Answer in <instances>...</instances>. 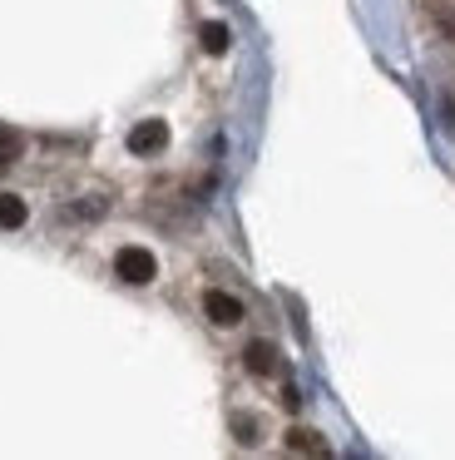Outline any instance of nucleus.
<instances>
[{
    "instance_id": "obj_1",
    "label": "nucleus",
    "mask_w": 455,
    "mask_h": 460,
    "mask_svg": "<svg viewBox=\"0 0 455 460\" xmlns=\"http://www.w3.org/2000/svg\"><path fill=\"white\" fill-rule=\"evenodd\" d=\"M114 272H119V282H129V288H144V282L158 278V258L148 248H138V243H129V248L114 252Z\"/></svg>"
},
{
    "instance_id": "obj_2",
    "label": "nucleus",
    "mask_w": 455,
    "mask_h": 460,
    "mask_svg": "<svg viewBox=\"0 0 455 460\" xmlns=\"http://www.w3.org/2000/svg\"><path fill=\"white\" fill-rule=\"evenodd\" d=\"M164 144H168V124L164 119H138L134 129H129V154H138V159L158 154Z\"/></svg>"
},
{
    "instance_id": "obj_3",
    "label": "nucleus",
    "mask_w": 455,
    "mask_h": 460,
    "mask_svg": "<svg viewBox=\"0 0 455 460\" xmlns=\"http://www.w3.org/2000/svg\"><path fill=\"white\" fill-rule=\"evenodd\" d=\"M203 312L218 322V327H237V322H243V302H237L233 292H218V288L203 297Z\"/></svg>"
},
{
    "instance_id": "obj_4",
    "label": "nucleus",
    "mask_w": 455,
    "mask_h": 460,
    "mask_svg": "<svg viewBox=\"0 0 455 460\" xmlns=\"http://www.w3.org/2000/svg\"><path fill=\"white\" fill-rule=\"evenodd\" d=\"M243 361H247L253 376H272V371H277V347H272V341H247Z\"/></svg>"
},
{
    "instance_id": "obj_5",
    "label": "nucleus",
    "mask_w": 455,
    "mask_h": 460,
    "mask_svg": "<svg viewBox=\"0 0 455 460\" xmlns=\"http://www.w3.org/2000/svg\"><path fill=\"white\" fill-rule=\"evenodd\" d=\"M25 218H30L25 199H15V193H0V228L15 233V228H25Z\"/></svg>"
},
{
    "instance_id": "obj_6",
    "label": "nucleus",
    "mask_w": 455,
    "mask_h": 460,
    "mask_svg": "<svg viewBox=\"0 0 455 460\" xmlns=\"http://www.w3.org/2000/svg\"><path fill=\"white\" fill-rule=\"evenodd\" d=\"M287 450H297V456H322L326 440L317 436V430H307V426H292L287 430Z\"/></svg>"
},
{
    "instance_id": "obj_7",
    "label": "nucleus",
    "mask_w": 455,
    "mask_h": 460,
    "mask_svg": "<svg viewBox=\"0 0 455 460\" xmlns=\"http://www.w3.org/2000/svg\"><path fill=\"white\" fill-rule=\"evenodd\" d=\"M198 35H203V50H208V55H223V50H228V25H223V21H208Z\"/></svg>"
},
{
    "instance_id": "obj_8",
    "label": "nucleus",
    "mask_w": 455,
    "mask_h": 460,
    "mask_svg": "<svg viewBox=\"0 0 455 460\" xmlns=\"http://www.w3.org/2000/svg\"><path fill=\"white\" fill-rule=\"evenodd\" d=\"M20 149H25V139H20L15 129H0V173H5L10 164L20 159Z\"/></svg>"
},
{
    "instance_id": "obj_9",
    "label": "nucleus",
    "mask_w": 455,
    "mask_h": 460,
    "mask_svg": "<svg viewBox=\"0 0 455 460\" xmlns=\"http://www.w3.org/2000/svg\"><path fill=\"white\" fill-rule=\"evenodd\" d=\"M233 440L237 446H257V420L253 416H233Z\"/></svg>"
},
{
    "instance_id": "obj_10",
    "label": "nucleus",
    "mask_w": 455,
    "mask_h": 460,
    "mask_svg": "<svg viewBox=\"0 0 455 460\" xmlns=\"http://www.w3.org/2000/svg\"><path fill=\"white\" fill-rule=\"evenodd\" d=\"M69 218H104V199H89V203H69Z\"/></svg>"
},
{
    "instance_id": "obj_11",
    "label": "nucleus",
    "mask_w": 455,
    "mask_h": 460,
    "mask_svg": "<svg viewBox=\"0 0 455 460\" xmlns=\"http://www.w3.org/2000/svg\"><path fill=\"white\" fill-rule=\"evenodd\" d=\"M282 406H287V411H297V406H302V396H297V386H287V391H282Z\"/></svg>"
}]
</instances>
